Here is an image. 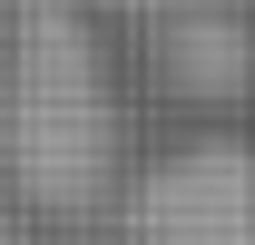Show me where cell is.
<instances>
[{"label": "cell", "instance_id": "obj_1", "mask_svg": "<svg viewBox=\"0 0 255 245\" xmlns=\"http://www.w3.org/2000/svg\"><path fill=\"white\" fill-rule=\"evenodd\" d=\"M118 167V108L79 10L39 0L0 69V177L30 206H89Z\"/></svg>", "mask_w": 255, "mask_h": 245}, {"label": "cell", "instance_id": "obj_2", "mask_svg": "<svg viewBox=\"0 0 255 245\" xmlns=\"http://www.w3.org/2000/svg\"><path fill=\"white\" fill-rule=\"evenodd\" d=\"M128 236L137 245H255V147L206 127L177 157H157L128 196Z\"/></svg>", "mask_w": 255, "mask_h": 245}, {"label": "cell", "instance_id": "obj_3", "mask_svg": "<svg viewBox=\"0 0 255 245\" xmlns=\"http://www.w3.org/2000/svg\"><path fill=\"white\" fill-rule=\"evenodd\" d=\"M157 59H167V79H177L187 98H236V89L255 79V39L236 30L226 10H177Z\"/></svg>", "mask_w": 255, "mask_h": 245}]
</instances>
